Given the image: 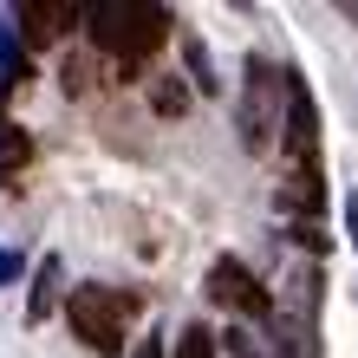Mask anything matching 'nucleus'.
Masks as SVG:
<instances>
[{"mask_svg": "<svg viewBox=\"0 0 358 358\" xmlns=\"http://www.w3.org/2000/svg\"><path fill=\"white\" fill-rule=\"evenodd\" d=\"M176 358H215V332L208 326H182L176 332Z\"/></svg>", "mask_w": 358, "mask_h": 358, "instance_id": "8", "label": "nucleus"}, {"mask_svg": "<svg viewBox=\"0 0 358 358\" xmlns=\"http://www.w3.org/2000/svg\"><path fill=\"white\" fill-rule=\"evenodd\" d=\"M59 280H66V267H59V255H46V261H39V273H33V300H27L33 320H46V313L59 306Z\"/></svg>", "mask_w": 358, "mask_h": 358, "instance_id": "6", "label": "nucleus"}, {"mask_svg": "<svg viewBox=\"0 0 358 358\" xmlns=\"http://www.w3.org/2000/svg\"><path fill=\"white\" fill-rule=\"evenodd\" d=\"M20 280V255H13V248H0V287H13Z\"/></svg>", "mask_w": 358, "mask_h": 358, "instance_id": "11", "label": "nucleus"}, {"mask_svg": "<svg viewBox=\"0 0 358 358\" xmlns=\"http://www.w3.org/2000/svg\"><path fill=\"white\" fill-rule=\"evenodd\" d=\"M150 104H157V117H182L189 111V92L176 85V78H163V85L150 92Z\"/></svg>", "mask_w": 358, "mask_h": 358, "instance_id": "10", "label": "nucleus"}, {"mask_svg": "<svg viewBox=\"0 0 358 358\" xmlns=\"http://www.w3.org/2000/svg\"><path fill=\"white\" fill-rule=\"evenodd\" d=\"M170 7H157V0H124V27H117V78H137L150 59L163 52V39H170Z\"/></svg>", "mask_w": 358, "mask_h": 358, "instance_id": "3", "label": "nucleus"}, {"mask_svg": "<svg viewBox=\"0 0 358 358\" xmlns=\"http://www.w3.org/2000/svg\"><path fill=\"white\" fill-rule=\"evenodd\" d=\"M182 59H189V78H196L202 92H215V85H222L215 66H208V52H202V39H182Z\"/></svg>", "mask_w": 358, "mask_h": 358, "instance_id": "9", "label": "nucleus"}, {"mask_svg": "<svg viewBox=\"0 0 358 358\" xmlns=\"http://www.w3.org/2000/svg\"><path fill=\"white\" fill-rule=\"evenodd\" d=\"M208 300H215V306H235V313H248V320H267V313H273V293L235 255H222L215 267H208Z\"/></svg>", "mask_w": 358, "mask_h": 358, "instance_id": "4", "label": "nucleus"}, {"mask_svg": "<svg viewBox=\"0 0 358 358\" xmlns=\"http://www.w3.org/2000/svg\"><path fill=\"white\" fill-rule=\"evenodd\" d=\"M66 320H72V332L92 352H117L124 345V326L137 320V300L117 293V287H72L66 293Z\"/></svg>", "mask_w": 358, "mask_h": 358, "instance_id": "2", "label": "nucleus"}, {"mask_svg": "<svg viewBox=\"0 0 358 358\" xmlns=\"http://www.w3.org/2000/svg\"><path fill=\"white\" fill-rule=\"evenodd\" d=\"M7 20L20 27V39H27V46H52L66 27H78V0H20Z\"/></svg>", "mask_w": 358, "mask_h": 358, "instance_id": "5", "label": "nucleus"}, {"mask_svg": "<svg viewBox=\"0 0 358 358\" xmlns=\"http://www.w3.org/2000/svg\"><path fill=\"white\" fill-rule=\"evenodd\" d=\"M27 157H33V137H27V131H13V124H0V176L27 170Z\"/></svg>", "mask_w": 358, "mask_h": 358, "instance_id": "7", "label": "nucleus"}, {"mask_svg": "<svg viewBox=\"0 0 358 358\" xmlns=\"http://www.w3.org/2000/svg\"><path fill=\"white\" fill-rule=\"evenodd\" d=\"M131 358H163V339H143V345H137Z\"/></svg>", "mask_w": 358, "mask_h": 358, "instance_id": "13", "label": "nucleus"}, {"mask_svg": "<svg viewBox=\"0 0 358 358\" xmlns=\"http://www.w3.org/2000/svg\"><path fill=\"white\" fill-rule=\"evenodd\" d=\"M235 124H241V143H248L255 157H267L273 143H280V124H287V72L273 66L267 52H248V66H241Z\"/></svg>", "mask_w": 358, "mask_h": 358, "instance_id": "1", "label": "nucleus"}, {"mask_svg": "<svg viewBox=\"0 0 358 358\" xmlns=\"http://www.w3.org/2000/svg\"><path fill=\"white\" fill-rule=\"evenodd\" d=\"M345 235H352V248H358V189L345 196Z\"/></svg>", "mask_w": 358, "mask_h": 358, "instance_id": "12", "label": "nucleus"}, {"mask_svg": "<svg viewBox=\"0 0 358 358\" xmlns=\"http://www.w3.org/2000/svg\"><path fill=\"white\" fill-rule=\"evenodd\" d=\"M0 124H7V111H0Z\"/></svg>", "mask_w": 358, "mask_h": 358, "instance_id": "14", "label": "nucleus"}]
</instances>
